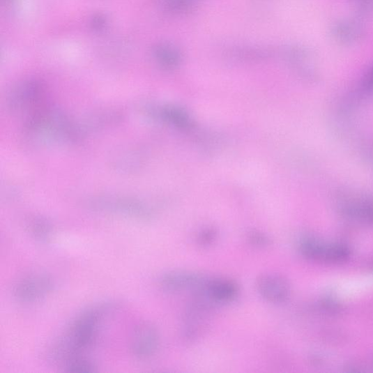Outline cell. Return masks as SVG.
Listing matches in <instances>:
<instances>
[{
  "label": "cell",
  "instance_id": "8",
  "mask_svg": "<svg viewBox=\"0 0 373 373\" xmlns=\"http://www.w3.org/2000/svg\"><path fill=\"white\" fill-rule=\"evenodd\" d=\"M248 240L250 244L257 248H266L271 245V240L266 234L252 231L248 235Z\"/></svg>",
  "mask_w": 373,
  "mask_h": 373
},
{
  "label": "cell",
  "instance_id": "2",
  "mask_svg": "<svg viewBox=\"0 0 373 373\" xmlns=\"http://www.w3.org/2000/svg\"><path fill=\"white\" fill-rule=\"evenodd\" d=\"M255 284L259 296L269 303H282L289 297L290 285L279 273L270 272L259 275Z\"/></svg>",
  "mask_w": 373,
  "mask_h": 373
},
{
  "label": "cell",
  "instance_id": "4",
  "mask_svg": "<svg viewBox=\"0 0 373 373\" xmlns=\"http://www.w3.org/2000/svg\"><path fill=\"white\" fill-rule=\"evenodd\" d=\"M160 337L156 328L149 323H143L136 329L132 339V351L137 358L148 360L158 350Z\"/></svg>",
  "mask_w": 373,
  "mask_h": 373
},
{
  "label": "cell",
  "instance_id": "1",
  "mask_svg": "<svg viewBox=\"0 0 373 373\" xmlns=\"http://www.w3.org/2000/svg\"><path fill=\"white\" fill-rule=\"evenodd\" d=\"M115 307L114 304L106 303L93 307L79 317L68 333L48 349L50 358L53 361L66 363L91 346L101 320Z\"/></svg>",
  "mask_w": 373,
  "mask_h": 373
},
{
  "label": "cell",
  "instance_id": "7",
  "mask_svg": "<svg viewBox=\"0 0 373 373\" xmlns=\"http://www.w3.org/2000/svg\"><path fill=\"white\" fill-rule=\"evenodd\" d=\"M65 366L70 372H93L95 371L94 365L89 360L75 356L66 363Z\"/></svg>",
  "mask_w": 373,
  "mask_h": 373
},
{
  "label": "cell",
  "instance_id": "10",
  "mask_svg": "<svg viewBox=\"0 0 373 373\" xmlns=\"http://www.w3.org/2000/svg\"><path fill=\"white\" fill-rule=\"evenodd\" d=\"M31 232L35 238L43 241L50 240L52 234L51 227L45 222L35 223L32 225Z\"/></svg>",
  "mask_w": 373,
  "mask_h": 373
},
{
  "label": "cell",
  "instance_id": "6",
  "mask_svg": "<svg viewBox=\"0 0 373 373\" xmlns=\"http://www.w3.org/2000/svg\"><path fill=\"white\" fill-rule=\"evenodd\" d=\"M202 290L210 300L217 303H230L238 297L239 287L235 281L231 279L207 278Z\"/></svg>",
  "mask_w": 373,
  "mask_h": 373
},
{
  "label": "cell",
  "instance_id": "11",
  "mask_svg": "<svg viewBox=\"0 0 373 373\" xmlns=\"http://www.w3.org/2000/svg\"><path fill=\"white\" fill-rule=\"evenodd\" d=\"M169 119L177 125L185 128L189 125V119L186 113L178 109H169L166 112Z\"/></svg>",
  "mask_w": 373,
  "mask_h": 373
},
{
  "label": "cell",
  "instance_id": "3",
  "mask_svg": "<svg viewBox=\"0 0 373 373\" xmlns=\"http://www.w3.org/2000/svg\"><path fill=\"white\" fill-rule=\"evenodd\" d=\"M54 287V282L45 274L30 275L17 283L13 294L16 298L24 303L34 302L50 294Z\"/></svg>",
  "mask_w": 373,
  "mask_h": 373
},
{
  "label": "cell",
  "instance_id": "5",
  "mask_svg": "<svg viewBox=\"0 0 373 373\" xmlns=\"http://www.w3.org/2000/svg\"><path fill=\"white\" fill-rule=\"evenodd\" d=\"M207 278L196 272L188 271H174L169 272L160 280L162 288L172 291L188 289H202Z\"/></svg>",
  "mask_w": 373,
  "mask_h": 373
},
{
  "label": "cell",
  "instance_id": "9",
  "mask_svg": "<svg viewBox=\"0 0 373 373\" xmlns=\"http://www.w3.org/2000/svg\"><path fill=\"white\" fill-rule=\"evenodd\" d=\"M218 238V231L213 228L203 230L197 236L198 245L202 248H208L215 244Z\"/></svg>",
  "mask_w": 373,
  "mask_h": 373
},
{
  "label": "cell",
  "instance_id": "12",
  "mask_svg": "<svg viewBox=\"0 0 373 373\" xmlns=\"http://www.w3.org/2000/svg\"><path fill=\"white\" fill-rule=\"evenodd\" d=\"M105 23V20L104 17H101L100 15L97 16V17H95L93 20V25L96 28H100L101 29Z\"/></svg>",
  "mask_w": 373,
  "mask_h": 373
}]
</instances>
